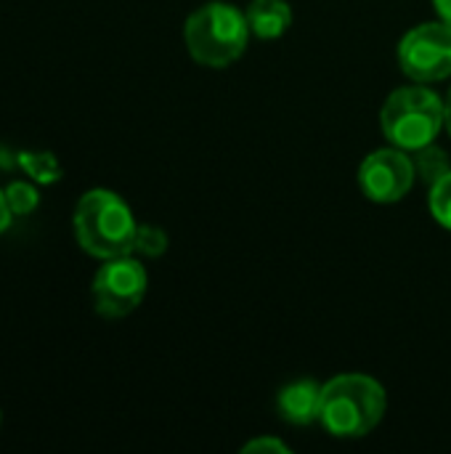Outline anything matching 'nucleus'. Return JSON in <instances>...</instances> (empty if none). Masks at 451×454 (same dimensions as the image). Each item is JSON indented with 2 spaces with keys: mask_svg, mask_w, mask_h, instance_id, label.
<instances>
[{
  "mask_svg": "<svg viewBox=\"0 0 451 454\" xmlns=\"http://www.w3.org/2000/svg\"><path fill=\"white\" fill-rule=\"evenodd\" d=\"M72 226H74L77 245L98 261L133 255L138 221L130 205L117 192L109 189L85 192L77 200Z\"/></svg>",
  "mask_w": 451,
  "mask_h": 454,
  "instance_id": "f257e3e1",
  "label": "nucleus"
},
{
  "mask_svg": "<svg viewBox=\"0 0 451 454\" xmlns=\"http://www.w3.org/2000/svg\"><path fill=\"white\" fill-rule=\"evenodd\" d=\"M385 388L369 375H338L322 388V428L335 439H362L385 418Z\"/></svg>",
  "mask_w": 451,
  "mask_h": 454,
  "instance_id": "f03ea898",
  "label": "nucleus"
},
{
  "mask_svg": "<svg viewBox=\"0 0 451 454\" xmlns=\"http://www.w3.org/2000/svg\"><path fill=\"white\" fill-rule=\"evenodd\" d=\"M253 32L245 11L231 3H205L197 8L183 27V40L189 56L213 69H223L242 59Z\"/></svg>",
  "mask_w": 451,
  "mask_h": 454,
  "instance_id": "7ed1b4c3",
  "label": "nucleus"
},
{
  "mask_svg": "<svg viewBox=\"0 0 451 454\" xmlns=\"http://www.w3.org/2000/svg\"><path fill=\"white\" fill-rule=\"evenodd\" d=\"M444 98L423 85L393 90L380 112L383 136L407 152L433 144L444 128Z\"/></svg>",
  "mask_w": 451,
  "mask_h": 454,
  "instance_id": "20e7f679",
  "label": "nucleus"
},
{
  "mask_svg": "<svg viewBox=\"0 0 451 454\" xmlns=\"http://www.w3.org/2000/svg\"><path fill=\"white\" fill-rule=\"evenodd\" d=\"M146 290H149V277L144 263L133 255H120L98 266L90 285V298L98 317L122 319L130 317L144 303Z\"/></svg>",
  "mask_w": 451,
  "mask_h": 454,
  "instance_id": "39448f33",
  "label": "nucleus"
},
{
  "mask_svg": "<svg viewBox=\"0 0 451 454\" xmlns=\"http://www.w3.org/2000/svg\"><path fill=\"white\" fill-rule=\"evenodd\" d=\"M399 67L415 82H439L451 77V27L428 21L409 29L399 43Z\"/></svg>",
  "mask_w": 451,
  "mask_h": 454,
  "instance_id": "423d86ee",
  "label": "nucleus"
},
{
  "mask_svg": "<svg viewBox=\"0 0 451 454\" xmlns=\"http://www.w3.org/2000/svg\"><path fill=\"white\" fill-rule=\"evenodd\" d=\"M415 181L417 173L412 154L399 146L372 152L369 157H364L359 168V186L377 205H393L404 200Z\"/></svg>",
  "mask_w": 451,
  "mask_h": 454,
  "instance_id": "0eeeda50",
  "label": "nucleus"
},
{
  "mask_svg": "<svg viewBox=\"0 0 451 454\" xmlns=\"http://www.w3.org/2000/svg\"><path fill=\"white\" fill-rule=\"evenodd\" d=\"M322 388L316 380H292L276 394V412L290 426H311L319 423L322 412Z\"/></svg>",
  "mask_w": 451,
  "mask_h": 454,
  "instance_id": "6e6552de",
  "label": "nucleus"
},
{
  "mask_svg": "<svg viewBox=\"0 0 451 454\" xmlns=\"http://www.w3.org/2000/svg\"><path fill=\"white\" fill-rule=\"evenodd\" d=\"M245 16L258 40H279L292 24V8L287 0H250Z\"/></svg>",
  "mask_w": 451,
  "mask_h": 454,
  "instance_id": "1a4fd4ad",
  "label": "nucleus"
},
{
  "mask_svg": "<svg viewBox=\"0 0 451 454\" xmlns=\"http://www.w3.org/2000/svg\"><path fill=\"white\" fill-rule=\"evenodd\" d=\"M409 154H412L417 178H420L428 189H431L436 181H441V178L451 170L449 154H447L441 146H436V144H428V146L415 149V152H409Z\"/></svg>",
  "mask_w": 451,
  "mask_h": 454,
  "instance_id": "9d476101",
  "label": "nucleus"
},
{
  "mask_svg": "<svg viewBox=\"0 0 451 454\" xmlns=\"http://www.w3.org/2000/svg\"><path fill=\"white\" fill-rule=\"evenodd\" d=\"M167 250V234L159 226L152 223H138L136 242H133V255L144 258H159Z\"/></svg>",
  "mask_w": 451,
  "mask_h": 454,
  "instance_id": "9b49d317",
  "label": "nucleus"
},
{
  "mask_svg": "<svg viewBox=\"0 0 451 454\" xmlns=\"http://www.w3.org/2000/svg\"><path fill=\"white\" fill-rule=\"evenodd\" d=\"M3 192H5V200H8V207H11L13 215H29L40 202L37 189L32 184H27V181H13Z\"/></svg>",
  "mask_w": 451,
  "mask_h": 454,
  "instance_id": "f8f14e48",
  "label": "nucleus"
},
{
  "mask_svg": "<svg viewBox=\"0 0 451 454\" xmlns=\"http://www.w3.org/2000/svg\"><path fill=\"white\" fill-rule=\"evenodd\" d=\"M428 205H431V213L433 218L451 231V170L431 186V194H428Z\"/></svg>",
  "mask_w": 451,
  "mask_h": 454,
  "instance_id": "ddd939ff",
  "label": "nucleus"
},
{
  "mask_svg": "<svg viewBox=\"0 0 451 454\" xmlns=\"http://www.w3.org/2000/svg\"><path fill=\"white\" fill-rule=\"evenodd\" d=\"M245 452H274V454H287L290 452V447L284 444V442H279V439H274V436H260V439H255V442H250L247 447H245Z\"/></svg>",
  "mask_w": 451,
  "mask_h": 454,
  "instance_id": "4468645a",
  "label": "nucleus"
},
{
  "mask_svg": "<svg viewBox=\"0 0 451 454\" xmlns=\"http://www.w3.org/2000/svg\"><path fill=\"white\" fill-rule=\"evenodd\" d=\"M11 221H13V213H11V207H8V200H5V192L0 189V237L8 231V226H11Z\"/></svg>",
  "mask_w": 451,
  "mask_h": 454,
  "instance_id": "2eb2a0df",
  "label": "nucleus"
},
{
  "mask_svg": "<svg viewBox=\"0 0 451 454\" xmlns=\"http://www.w3.org/2000/svg\"><path fill=\"white\" fill-rule=\"evenodd\" d=\"M433 8H436L439 19L451 27V0H433Z\"/></svg>",
  "mask_w": 451,
  "mask_h": 454,
  "instance_id": "dca6fc26",
  "label": "nucleus"
},
{
  "mask_svg": "<svg viewBox=\"0 0 451 454\" xmlns=\"http://www.w3.org/2000/svg\"><path fill=\"white\" fill-rule=\"evenodd\" d=\"M444 114H447V120H444V128L449 130V136H451V88H449V96L444 98Z\"/></svg>",
  "mask_w": 451,
  "mask_h": 454,
  "instance_id": "f3484780",
  "label": "nucleus"
},
{
  "mask_svg": "<svg viewBox=\"0 0 451 454\" xmlns=\"http://www.w3.org/2000/svg\"><path fill=\"white\" fill-rule=\"evenodd\" d=\"M0 420H3V415H0Z\"/></svg>",
  "mask_w": 451,
  "mask_h": 454,
  "instance_id": "a211bd4d",
  "label": "nucleus"
}]
</instances>
